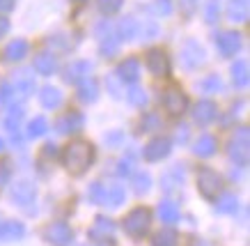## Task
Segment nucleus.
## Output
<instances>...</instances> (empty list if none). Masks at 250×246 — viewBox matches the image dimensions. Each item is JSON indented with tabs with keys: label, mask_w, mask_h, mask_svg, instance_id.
I'll return each instance as SVG.
<instances>
[{
	"label": "nucleus",
	"mask_w": 250,
	"mask_h": 246,
	"mask_svg": "<svg viewBox=\"0 0 250 246\" xmlns=\"http://www.w3.org/2000/svg\"><path fill=\"white\" fill-rule=\"evenodd\" d=\"M97 150L90 140H71L64 150H62V166L71 173V175H83L85 170L94 163Z\"/></svg>",
	"instance_id": "f257e3e1"
},
{
	"label": "nucleus",
	"mask_w": 250,
	"mask_h": 246,
	"mask_svg": "<svg viewBox=\"0 0 250 246\" xmlns=\"http://www.w3.org/2000/svg\"><path fill=\"white\" fill-rule=\"evenodd\" d=\"M87 198H90V202H94V205H104V207L117 209L120 205H124L126 191H124V186H120V184H101V182H94V184H90Z\"/></svg>",
	"instance_id": "f03ea898"
},
{
	"label": "nucleus",
	"mask_w": 250,
	"mask_h": 246,
	"mask_svg": "<svg viewBox=\"0 0 250 246\" xmlns=\"http://www.w3.org/2000/svg\"><path fill=\"white\" fill-rule=\"evenodd\" d=\"M228 157L229 161L236 163L239 168H246L248 166V159H250V134H248V127H239L234 131V136L229 140L228 145Z\"/></svg>",
	"instance_id": "7ed1b4c3"
},
{
	"label": "nucleus",
	"mask_w": 250,
	"mask_h": 246,
	"mask_svg": "<svg viewBox=\"0 0 250 246\" xmlns=\"http://www.w3.org/2000/svg\"><path fill=\"white\" fill-rule=\"evenodd\" d=\"M152 225V212L147 207H136L124 216V232L133 239H143Z\"/></svg>",
	"instance_id": "20e7f679"
},
{
	"label": "nucleus",
	"mask_w": 250,
	"mask_h": 246,
	"mask_svg": "<svg viewBox=\"0 0 250 246\" xmlns=\"http://www.w3.org/2000/svg\"><path fill=\"white\" fill-rule=\"evenodd\" d=\"M179 62H182V67L186 71H195L200 67H205L207 62V51L205 46L197 42V39H186L179 48Z\"/></svg>",
	"instance_id": "39448f33"
},
{
	"label": "nucleus",
	"mask_w": 250,
	"mask_h": 246,
	"mask_svg": "<svg viewBox=\"0 0 250 246\" xmlns=\"http://www.w3.org/2000/svg\"><path fill=\"white\" fill-rule=\"evenodd\" d=\"M161 104L166 108L167 115L172 117H182L186 111H188V94L184 92L179 85H167L166 90H163V97H161Z\"/></svg>",
	"instance_id": "423d86ee"
},
{
	"label": "nucleus",
	"mask_w": 250,
	"mask_h": 246,
	"mask_svg": "<svg viewBox=\"0 0 250 246\" xmlns=\"http://www.w3.org/2000/svg\"><path fill=\"white\" fill-rule=\"evenodd\" d=\"M197 191L207 200L218 198V193L223 191V177L209 166H202L197 170Z\"/></svg>",
	"instance_id": "0eeeda50"
},
{
	"label": "nucleus",
	"mask_w": 250,
	"mask_h": 246,
	"mask_svg": "<svg viewBox=\"0 0 250 246\" xmlns=\"http://www.w3.org/2000/svg\"><path fill=\"white\" fill-rule=\"evenodd\" d=\"M145 67L156 78H167L172 74V62H170L167 53L163 48H156V46L149 48V51L145 53Z\"/></svg>",
	"instance_id": "6e6552de"
},
{
	"label": "nucleus",
	"mask_w": 250,
	"mask_h": 246,
	"mask_svg": "<svg viewBox=\"0 0 250 246\" xmlns=\"http://www.w3.org/2000/svg\"><path fill=\"white\" fill-rule=\"evenodd\" d=\"M92 71H94V65L90 60H71L62 69V78L69 85H81L83 81H87L92 76Z\"/></svg>",
	"instance_id": "1a4fd4ad"
},
{
	"label": "nucleus",
	"mask_w": 250,
	"mask_h": 246,
	"mask_svg": "<svg viewBox=\"0 0 250 246\" xmlns=\"http://www.w3.org/2000/svg\"><path fill=\"white\" fill-rule=\"evenodd\" d=\"M213 44H216V48H218V53L223 58H234L241 51V35L236 30H220L213 37Z\"/></svg>",
	"instance_id": "9d476101"
},
{
	"label": "nucleus",
	"mask_w": 250,
	"mask_h": 246,
	"mask_svg": "<svg viewBox=\"0 0 250 246\" xmlns=\"http://www.w3.org/2000/svg\"><path fill=\"white\" fill-rule=\"evenodd\" d=\"M9 198H12V202L19 205V207H28V205H32L35 198H37V186L32 184V182H28V179H19V182H14L12 189H9Z\"/></svg>",
	"instance_id": "9b49d317"
},
{
	"label": "nucleus",
	"mask_w": 250,
	"mask_h": 246,
	"mask_svg": "<svg viewBox=\"0 0 250 246\" xmlns=\"http://www.w3.org/2000/svg\"><path fill=\"white\" fill-rule=\"evenodd\" d=\"M44 239L51 246H71V242H74V230L69 228L67 223L55 221V223H51V225H46Z\"/></svg>",
	"instance_id": "f8f14e48"
},
{
	"label": "nucleus",
	"mask_w": 250,
	"mask_h": 246,
	"mask_svg": "<svg viewBox=\"0 0 250 246\" xmlns=\"http://www.w3.org/2000/svg\"><path fill=\"white\" fill-rule=\"evenodd\" d=\"M83 127H85V115L78 113V111H67V113H62V115L58 117V122H55V131H58L60 136L78 134V131H83Z\"/></svg>",
	"instance_id": "ddd939ff"
},
{
	"label": "nucleus",
	"mask_w": 250,
	"mask_h": 246,
	"mask_svg": "<svg viewBox=\"0 0 250 246\" xmlns=\"http://www.w3.org/2000/svg\"><path fill=\"white\" fill-rule=\"evenodd\" d=\"M140 74H143V67H140V60L129 55L117 65L115 69V76L120 78V83H129V85H136L140 81Z\"/></svg>",
	"instance_id": "4468645a"
},
{
	"label": "nucleus",
	"mask_w": 250,
	"mask_h": 246,
	"mask_svg": "<svg viewBox=\"0 0 250 246\" xmlns=\"http://www.w3.org/2000/svg\"><path fill=\"white\" fill-rule=\"evenodd\" d=\"M170 152H172V143H170V138H166V136H156V138H152L143 147V157L152 163L163 161L166 157H170Z\"/></svg>",
	"instance_id": "2eb2a0df"
},
{
	"label": "nucleus",
	"mask_w": 250,
	"mask_h": 246,
	"mask_svg": "<svg viewBox=\"0 0 250 246\" xmlns=\"http://www.w3.org/2000/svg\"><path fill=\"white\" fill-rule=\"evenodd\" d=\"M28 53H30V44H28V39L23 37H16V39H9L7 44H5V48H2V62H21L28 58Z\"/></svg>",
	"instance_id": "dca6fc26"
},
{
	"label": "nucleus",
	"mask_w": 250,
	"mask_h": 246,
	"mask_svg": "<svg viewBox=\"0 0 250 246\" xmlns=\"http://www.w3.org/2000/svg\"><path fill=\"white\" fill-rule=\"evenodd\" d=\"M113 235H115V223L108 216H97L94 223L90 225V230H87V237L92 242H113Z\"/></svg>",
	"instance_id": "f3484780"
},
{
	"label": "nucleus",
	"mask_w": 250,
	"mask_h": 246,
	"mask_svg": "<svg viewBox=\"0 0 250 246\" xmlns=\"http://www.w3.org/2000/svg\"><path fill=\"white\" fill-rule=\"evenodd\" d=\"M35 71L30 69H21L14 74V83H12V90H14L21 99H28V97H32L35 94V90H37V83H35V76H32Z\"/></svg>",
	"instance_id": "a211bd4d"
},
{
	"label": "nucleus",
	"mask_w": 250,
	"mask_h": 246,
	"mask_svg": "<svg viewBox=\"0 0 250 246\" xmlns=\"http://www.w3.org/2000/svg\"><path fill=\"white\" fill-rule=\"evenodd\" d=\"M32 71H37L39 76H53L58 71V55L53 51H39L32 58Z\"/></svg>",
	"instance_id": "6ab92c4d"
},
{
	"label": "nucleus",
	"mask_w": 250,
	"mask_h": 246,
	"mask_svg": "<svg viewBox=\"0 0 250 246\" xmlns=\"http://www.w3.org/2000/svg\"><path fill=\"white\" fill-rule=\"evenodd\" d=\"M216 117H218V106H216V101L200 99L195 106H193V120H195V124H200V127L211 124Z\"/></svg>",
	"instance_id": "aec40b11"
},
{
	"label": "nucleus",
	"mask_w": 250,
	"mask_h": 246,
	"mask_svg": "<svg viewBox=\"0 0 250 246\" xmlns=\"http://www.w3.org/2000/svg\"><path fill=\"white\" fill-rule=\"evenodd\" d=\"M62 101H64L62 90H60V88H55V85H44V88L39 90V104H42L44 108H48V111L60 108Z\"/></svg>",
	"instance_id": "412c9836"
},
{
	"label": "nucleus",
	"mask_w": 250,
	"mask_h": 246,
	"mask_svg": "<svg viewBox=\"0 0 250 246\" xmlns=\"http://www.w3.org/2000/svg\"><path fill=\"white\" fill-rule=\"evenodd\" d=\"M225 14H228V21H232V23H236V25L248 23V16H250L248 0H229Z\"/></svg>",
	"instance_id": "4be33fe9"
},
{
	"label": "nucleus",
	"mask_w": 250,
	"mask_h": 246,
	"mask_svg": "<svg viewBox=\"0 0 250 246\" xmlns=\"http://www.w3.org/2000/svg\"><path fill=\"white\" fill-rule=\"evenodd\" d=\"M161 184H163V191H167V193L182 189L184 186V170H182V166H172L170 170H166L163 177H161Z\"/></svg>",
	"instance_id": "5701e85b"
},
{
	"label": "nucleus",
	"mask_w": 250,
	"mask_h": 246,
	"mask_svg": "<svg viewBox=\"0 0 250 246\" xmlns=\"http://www.w3.org/2000/svg\"><path fill=\"white\" fill-rule=\"evenodd\" d=\"M138 35V21L133 19V16H126V19H122L120 23H117V28H115V37H117V42H133Z\"/></svg>",
	"instance_id": "b1692460"
},
{
	"label": "nucleus",
	"mask_w": 250,
	"mask_h": 246,
	"mask_svg": "<svg viewBox=\"0 0 250 246\" xmlns=\"http://www.w3.org/2000/svg\"><path fill=\"white\" fill-rule=\"evenodd\" d=\"M229 74H232V83L234 88H248V81H250V71H248V62L239 58V60L232 62V67H229Z\"/></svg>",
	"instance_id": "393cba45"
},
{
	"label": "nucleus",
	"mask_w": 250,
	"mask_h": 246,
	"mask_svg": "<svg viewBox=\"0 0 250 246\" xmlns=\"http://www.w3.org/2000/svg\"><path fill=\"white\" fill-rule=\"evenodd\" d=\"M216 150H218V143H216V138H213L211 134H202V136L195 140V145H193V152H195L197 157H202V159L213 157Z\"/></svg>",
	"instance_id": "a878e982"
},
{
	"label": "nucleus",
	"mask_w": 250,
	"mask_h": 246,
	"mask_svg": "<svg viewBox=\"0 0 250 246\" xmlns=\"http://www.w3.org/2000/svg\"><path fill=\"white\" fill-rule=\"evenodd\" d=\"M78 99L83 104H94L99 99V83L92 76L78 85Z\"/></svg>",
	"instance_id": "bb28decb"
},
{
	"label": "nucleus",
	"mask_w": 250,
	"mask_h": 246,
	"mask_svg": "<svg viewBox=\"0 0 250 246\" xmlns=\"http://www.w3.org/2000/svg\"><path fill=\"white\" fill-rule=\"evenodd\" d=\"M25 235V225L21 221H7L0 225V237L5 242H19Z\"/></svg>",
	"instance_id": "cd10ccee"
},
{
	"label": "nucleus",
	"mask_w": 250,
	"mask_h": 246,
	"mask_svg": "<svg viewBox=\"0 0 250 246\" xmlns=\"http://www.w3.org/2000/svg\"><path fill=\"white\" fill-rule=\"evenodd\" d=\"M23 120V106H19V104H9V113L7 117H5V129L12 134L16 138V134H19V122Z\"/></svg>",
	"instance_id": "c85d7f7f"
},
{
	"label": "nucleus",
	"mask_w": 250,
	"mask_h": 246,
	"mask_svg": "<svg viewBox=\"0 0 250 246\" xmlns=\"http://www.w3.org/2000/svg\"><path fill=\"white\" fill-rule=\"evenodd\" d=\"M159 37V23L152 21V19H145V21H138V35L136 39H143V42H152V39Z\"/></svg>",
	"instance_id": "c756f323"
},
{
	"label": "nucleus",
	"mask_w": 250,
	"mask_h": 246,
	"mask_svg": "<svg viewBox=\"0 0 250 246\" xmlns=\"http://www.w3.org/2000/svg\"><path fill=\"white\" fill-rule=\"evenodd\" d=\"M159 216H161V221L167 223V225H172V223L179 221V207L174 205L172 200H163L159 205Z\"/></svg>",
	"instance_id": "7c9ffc66"
},
{
	"label": "nucleus",
	"mask_w": 250,
	"mask_h": 246,
	"mask_svg": "<svg viewBox=\"0 0 250 246\" xmlns=\"http://www.w3.org/2000/svg\"><path fill=\"white\" fill-rule=\"evenodd\" d=\"M216 212L218 214H236L239 212V198H236L234 193L220 196L218 202H216Z\"/></svg>",
	"instance_id": "2f4dec72"
},
{
	"label": "nucleus",
	"mask_w": 250,
	"mask_h": 246,
	"mask_svg": "<svg viewBox=\"0 0 250 246\" xmlns=\"http://www.w3.org/2000/svg\"><path fill=\"white\" fill-rule=\"evenodd\" d=\"M117 51H120V42H117V37L113 32L99 39V53L104 58H113V55H117Z\"/></svg>",
	"instance_id": "473e14b6"
},
{
	"label": "nucleus",
	"mask_w": 250,
	"mask_h": 246,
	"mask_svg": "<svg viewBox=\"0 0 250 246\" xmlns=\"http://www.w3.org/2000/svg\"><path fill=\"white\" fill-rule=\"evenodd\" d=\"M126 101H129L131 106L143 108L145 104H147V92H145V88H140V85H131L129 90H126Z\"/></svg>",
	"instance_id": "72a5a7b5"
},
{
	"label": "nucleus",
	"mask_w": 250,
	"mask_h": 246,
	"mask_svg": "<svg viewBox=\"0 0 250 246\" xmlns=\"http://www.w3.org/2000/svg\"><path fill=\"white\" fill-rule=\"evenodd\" d=\"M220 88H223V81H220L218 74H209V76H205L197 83V90H202V92H207V94L218 92Z\"/></svg>",
	"instance_id": "f704fd0d"
},
{
	"label": "nucleus",
	"mask_w": 250,
	"mask_h": 246,
	"mask_svg": "<svg viewBox=\"0 0 250 246\" xmlns=\"http://www.w3.org/2000/svg\"><path fill=\"white\" fill-rule=\"evenodd\" d=\"M46 131H48V120L46 117H35L28 122V138H42Z\"/></svg>",
	"instance_id": "c9c22d12"
},
{
	"label": "nucleus",
	"mask_w": 250,
	"mask_h": 246,
	"mask_svg": "<svg viewBox=\"0 0 250 246\" xmlns=\"http://www.w3.org/2000/svg\"><path fill=\"white\" fill-rule=\"evenodd\" d=\"M152 244L154 246H174L177 244V232L172 228H163V230H159L154 235Z\"/></svg>",
	"instance_id": "e433bc0d"
},
{
	"label": "nucleus",
	"mask_w": 250,
	"mask_h": 246,
	"mask_svg": "<svg viewBox=\"0 0 250 246\" xmlns=\"http://www.w3.org/2000/svg\"><path fill=\"white\" fill-rule=\"evenodd\" d=\"M149 189H152V175L145 173V170L136 173V175H133V191L143 196V193H147Z\"/></svg>",
	"instance_id": "4c0bfd02"
},
{
	"label": "nucleus",
	"mask_w": 250,
	"mask_h": 246,
	"mask_svg": "<svg viewBox=\"0 0 250 246\" xmlns=\"http://www.w3.org/2000/svg\"><path fill=\"white\" fill-rule=\"evenodd\" d=\"M161 129V117L159 113H145L143 117H140V131H159Z\"/></svg>",
	"instance_id": "58836bf2"
},
{
	"label": "nucleus",
	"mask_w": 250,
	"mask_h": 246,
	"mask_svg": "<svg viewBox=\"0 0 250 246\" xmlns=\"http://www.w3.org/2000/svg\"><path fill=\"white\" fill-rule=\"evenodd\" d=\"M218 19H220V2L218 0H209L205 5V23L213 25L218 23Z\"/></svg>",
	"instance_id": "ea45409f"
},
{
	"label": "nucleus",
	"mask_w": 250,
	"mask_h": 246,
	"mask_svg": "<svg viewBox=\"0 0 250 246\" xmlns=\"http://www.w3.org/2000/svg\"><path fill=\"white\" fill-rule=\"evenodd\" d=\"M97 7H99V12H101V14L113 16V14H117V12L124 7V0H99Z\"/></svg>",
	"instance_id": "a19ab883"
},
{
	"label": "nucleus",
	"mask_w": 250,
	"mask_h": 246,
	"mask_svg": "<svg viewBox=\"0 0 250 246\" xmlns=\"http://www.w3.org/2000/svg\"><path fill=\"white\" fill-rule=\"evenodd\" d=\"M197 9H200V0H179V12H182L184 19L195 16Z\"/></svg>",
	"instance_id": "79ce46f5"
},
{
	"label": "nucleus",
	"mask_w": 250,
	"mask_h": 246,
	"mask_svg": "<svg viewBox=\"0 0 250 246\" xmlns=\"http://www.w3.org/2000/svg\"><path fill=\"white\" fill-rule=\"evenodd\" d=\"M122 85H124V83H120V78H117V76H108L106 78L108 92L113 94L115 99H120V97H122Z\"/></svg>",
	"instance_id": "37998d69"
},
{
	"label": "nucleus",
	"mask_w": 250,
	"mask_h": 246,
	"mask_svg": "<svg viewBox=\"0 0 250 246\" xmlns=\"http://www.w3.org/2000/svg\"><path fill=\"white\" fill-rule=\"evenodd\" d=\"M12 94H14L12 83H7V81H0V104H9V101H12Z\"/></svg>",
	"instance_id": "c03bdc74"
},
{
	"label": "nucleus",
	"mask_w": 250,
	"mask_h": 246,
	"mask_svg": "<svg viewBox=\"0 0 250 246\" xmlns=\"http://www.w3.org/2000/svg\"><path fill=\"white\" fill-rule=\"evenodd\" d=\"M154 9H156V14H161V16H170L172 14V2H170V0H156V2H154Z\"/></svg>",
	"instance_id": "a18cd8bd"
},
{
	"label": "nucleus",
	"mask_w": 250,
	"mask_h": 246,
	"mask_svg": "<svg viewBox=\"0 0 250 246\" xmlns=\"http://www.w3.org/2000/svg\"><path fill=\"white\" fill-rule=\"evenodd\" d=\"M12 179V166L7 161H0V186H7Z\"/></svg>",
	"instance_id": "49530a36"
},
{
	"label": "nucleus",
	"mask_w": 250,
	"mask_h": 246,
	"mask_svg": "<svg viewBox=\"0 0 250 246\" xmlns=\"http://www.w3.org/2000/svg\"><path fill=\"white\" fill-rule=\"evenodd\" d=\"M117 166H120V168H117V175H122V177H126V175H131V173H133V161H131V157H129V159L124 157Z\"/></svg>",
	"instance_id": "de8ad7c7"
},
{
	"label": "nucleus",
	"mask_w": 250,
	"mask_h": 246,
	"mask_svg": "<svg viewBox=\"0 0 250 246\" xmlns=\"http://www.w3.org/2000/svg\"><path fill=\"white\" fill-rule=\"evenodd\" d=\"M14 7H16V0H0V16L14 12Z\"/></svg>",
	"instance_id": "09e8293b"
},
{
	"label": "nucleus",
	"mask_w": 250,
	"mask_h": 246,
	"mask_svg": "<svg viewBox=\"0 0 250 246\" xmlns=\"http://www.w3.org/2000/svg\"><path fill=\"white\" fill-rule=\"evenodd\" d=\"M122 138H124V136H122V131H113V134H106V143H110V145L120 143Z\"/></svg>",
	"instance_id": "8fccbe9b"
},
{
	"label": "nucleus",
	"mask_w": 250,
	"mask_h": 246,
	"mask_svg": "<svg viewBox=\"0 0 250 246\" xmlns=\"http://www.w3.org/2000/svg\"><path fill=\"white\" fill-rule=\"evenodd\" d=\"M188 140V127H179L177 129V143H186Z\"/></svg>",
	"instance_id": "3c124183"
},
{
	"label": "nucleus",
	"mask_w": 250,
	"mask_h": 246,
	"mask_svg": "<svg viewBox=\"0 0 250 246\" xmlns=\"http://www.w3.org/2000/svg\"><path fill=\"white\" fill-rule=\"evenodd\" d=\"M7 32H9V21L5 16H0V37H5Z\"/></svg>",
	"instance_id": "603ef678"
},
{
	"label": "nucleus",
	"mask_w": 250,
	"mask_h": 246,
	"mask_svg": "<svg viewBox=\"0 0 250 246\" xmlns=\"http://www.w3.org/2000/svg\"><path fill=\"white\" fill-rule=\"evenodd\" d=\"M44 157H53L55 159V157H58V147H55L53 143H48V145L44 147Z\"/></svg>",
	"instance_id": "864d4df0"
},
{
	"label": "nucleus",
	"mask_w": 250,
	"mask_h": 246,
	"mask_svg": "<svg viewBox=\"0 0 250 246\" xmlns=\"http://www.w3.org/2000/svg\"><path fill=\"white\" fill-rule=\"evenodd\" d=\"M2 150H5V140L0 138V152H2Z\"/></svg>",
	"instance_id": "5fc2aeb1"
},
{
	"label": "nucleus",
	"mask_w": 250,
	"mask_h": 246,
	"mask_svg": "<svg viewBox=\"0 0 250 246\" xmlns=\"http://www.w3.org/2000/svg\"><path fill=\"white\" fill-rule=\"evenodd\" d=\"M71 2H85V0H71Z\"/></svg>",
	"instance_id": "6e6d98bb"
},
{
	"label": "nucleus",
	"mask_w": 250,
	"mask_h": 246,
	"mask_svg": "<svg viewBox=\"0 0 250 246\" xmlns=\"http://www.w3.org/2000/svg\"><path fill=\"white\" fill-rule=\"evenodd\" d=\"M87 246H90V244H87Z\"/></svg>",
	"instance_id": "4d7b16f0"
}]
</instances>
